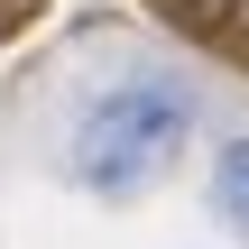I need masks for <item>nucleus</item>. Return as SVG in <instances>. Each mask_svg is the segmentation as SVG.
Returning <instances> with one entry per match:
<instances>
[{"mask_svg":"<svg viewBox=\"0 0 249 249\" xmlns=\"http://www.w3.org/2000/svg\"><path fill=\"white\" fill-rule=\"evenodd\" d=\"M185 129H194L185 83H166V74L120 83V92H102V102L74 120V185H83V194H102V203H120V194H139V185H157V166H176Z\"/></svg>","mask_w":249,"mask_h":249,"instance_id":"1","label":"nucleus"},{"mask_svg":"<svg viewBox=\"0 0 249 249\" xmlns=\"http://www.w3.org/2000/svg\"><path fill=\"white\" fill-rule=\"evenodd\" d=\"M213 213L231 231H249V139H222L213 148Z\"/></svg>","mask_w":249,"mask_h":249,"instance_id":"2","label":"nucleus"}]
</instances>
